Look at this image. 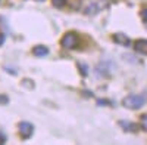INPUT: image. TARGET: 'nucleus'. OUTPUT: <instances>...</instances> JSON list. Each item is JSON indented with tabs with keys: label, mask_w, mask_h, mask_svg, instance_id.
Listing matches in <instances>:
<instances>
[{
	"label": "nucleus",
	"mask_w": 147,
	"mask_h": 145,
	"mask_svg": "<svg viewBox=\"0 0 147 145\" xmlns=\"http://www.w3.org/2000/svg\"><path fill=\"white\" fill-rule=\"evenodd\" d=\"M143 104H144L143 96H138V95H129L124 99V107L131 108V110H138V108L143 107Z\"/></svg>",
	"instance_id": "obj_1"
},
{
	"label": "nucleus",
	"mask_w": 147,
	"mask_h": 145,
	"mask_svg": "<svg viewBox=\"0 0 147 145\" xmlns=\"http://www.w3.org/2000/svg\"><path fill=\"white\" fill-rule=\"evenodd\" d=\"M78 44V36L75 33H66L62 37V46L65 49H74Z\"/></svg>",
	"instance_id": "obj_2"
},
{
	"label": "nucleus",
	"mask_w": 147,
	"mask_h": 145,
	"mask_svg": "<svg viewBox=\"0 0 147 145\" xmlns=\"http://www.w3.org/2000/svg\"><path fill=\"white\" fill-rule=\"evenodd\" d=\"M19 132H21L22 138H30L32 135V132H34V126L28 122H22L19 124Z\"/></svg>",
	"instance_id": "obj_3"
},
{
	"label": "nucleus",
	"mask_w": 147,
	"mask_h": 145,
	"mask_svg": "<svg viewBox=\"0 0 147 145\" xmlns=\"http://www.w3.org/2000/svg\"><path fill=\"white\" fill-rule=\"evenodd\" d=\"M113 40H115L116 43L122 44V46H129V43H131L129 37H127L124 33H116V34H113Z\"/></svg>",
	"instance_id": "obj_4"
},
{
	"label": "nucleus",
	"mask_w": 147,
	"mask_h": 145,
	"mask_svg": "<svg viewBox=\"0 0 147 145\" xmlns=\"http://www.w3.org/2000/svg\"><path fill=\"white\" fill-rule=\"evenodd\" d=\"M32 52H34L35 56L43 58V56H47V53H49V47H46V46H43V44H38V46H35L34 49H32Z\"/></svg>",
	"instance_id": "obj_5"
},
{
	"label": "nucleus",
	"mask_w": 147,
	"mask_h": 145,
	"mask_svg": "<svg viewBox=\"0 0 147 145\" xmlns=\"http://www.w3.org/2000/svg\"><path fill=\"white\" fill-rule=\"evenodd\" d=\"M134 49H136V52H138V53H147V40L143 39V40L136 42Z\"/></svg>",
	"instance_id": "obj_6"
},
{
	"label": "nucleus",
	"mask_w": 147,
	"mask_h": 145,
	"mask_svg": "<svg viewBox=\"0 0 147 145\" xmlns=\"http://www.w3.org/2000/svg\"><path fill=\"white\" fill-rule=\"evenodd\" d=\"M119 126L124 129V130H127V132H128V130H129V132H136V130H137V126L134 124L132 122H127V120H121Z\"/></svg>",
	"instance_id": "obj_7"
},
{
	"label": "nucleus",
	"mask_w": 147,
	"mask_h": 145,
	"mask_svg": "<svg viewBox=\"0 0 147 145\" xmlns=\"http://www.w3.org/2000/svg\"><path fill=\"white\" fill-rule=\"evenodd\" d=\"M52 3L55 8H63L66 5V0H52Z\"/></svg>",
	"instance_id": "obj_8"
},
{
	"label": "nucleus",
	"mask_w": 147,
	"mask_h": 145,
	"mask_svg": "<svg viewBox=\"0 0 147 145\" xmlns=\"http://www.w3.org/2000/svg\"><path fill=\"white\" fill-rule=\"evenodd\" d=\"M140 122H141V127H143L144 130H147V114H143V116H141Z\"/></svg>",
	"instance_id": "obj_9"
},
{
	"label": "nucleus",
	"mask_w": 147,
	"mask_h": 145,
	"mask_svg": "<svg viewBox=\"0 0 147 145\" xmlns=\"http://www.w3.org/2000/svg\"><path fill=\"white\" fill-rule=\"evenodd\" d=\"M141 18H143L144 22H147V9H143L141 10Z\"/></svg>",
	"instance_id": "obj_10"
},
{
	"label": "nucleus",
	"mask_w": 147,
	"mask_h": 145,
	"mask_svg": "<svg viewBox=\"0 0 147 145\" xmlns=\"http://www.w3.org/2000/svg\"><path fill=\"white\" fill-rule=\"evenodd\" d=\"M80 70H81V72H84V74H87V67H85V65L80 64Z\"/></svg>",
	"instance_id": "obj_11"
},
{
	"label": "nucleus",
	"mask_w": 147,
	"mask_h": 145,
	"mask_svg": "<svg viewBox=\"0 0 147 145\" xmlns=\"http://www.w3.org/2000/svg\"><path fill=\"white\" fill-rule=\"evenodd\" d=\"M0 102H2V104H6V102H7V98H6V96H0Z\"/></svg>",
	"instance_id": "obj_12"
},
{
	"label": "nucleus",
	"mask_w": 147,
	"mask_h": 145,
	"mask_svg": "<svg viewBox=\"0 0 147 145\" xmlns=\"http://www.w3.org/2000/svg\"><path fill=\"white\" fill-rule=\"evenodd\" d=\"M5 141H6V138H5V135H3V133H0V144H3Z\"/></svg>",
	"instance_id": "obj_13"
},
{
	"label": "nucleus",
	"mask_w": 147,
	"mask_h": 145,
	"mask_svg": "<svg viewBox=\"0 0 147 145\" xmlns=\"http://www.w3.org/2000/svg\"><path fill=\"white\" fill-rule=\"evenodd\" d=\"M3 42H5V36H3V34H0V46L3 44Z\"/></svg>",
	"instance_id": "obj_14"
},
{
	"label": "nucleus",
	"mask_w": 147,
	"mask_h": 145,
	"mask_svg": "<svg viewBox=\"0 0 147 145\" xmlns=\"http://www.w3.org/2000/svg\"><path fill=\"white\" fill-rule=\"evenodd\" d=\"M40 2H43V0H40Z\"/></svg>",
	"instance_id": "obj_15"
}]
</instances>
